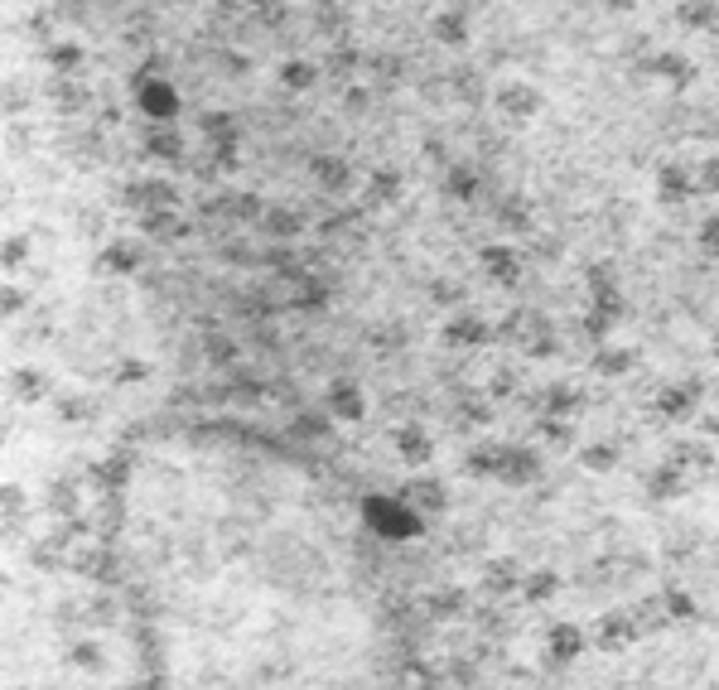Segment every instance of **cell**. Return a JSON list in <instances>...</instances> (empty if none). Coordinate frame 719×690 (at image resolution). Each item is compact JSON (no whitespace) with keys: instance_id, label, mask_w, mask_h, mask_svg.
Wrapping results in <instances>:
<instances>
[{"instance_id":"3","label":"cell","mask_w":719,"mask_h":690,"mask_svg":"<svg viewBox=\"0 0 719 690\" xmlns=\"http://www.w3.org/2000/svg\"><path fill=\"white\" fill-rule=\"evenodd\" d=\"M493 107L507 126H526V121H536L541 107H546V97H541V87L536 83H502L493 92Z\"/></svg>"},{"instance_id":"23","label":"cell","mask_w":719,"mask_h":690,"mask_svg":"<svg viewBox=\"0 0 719 690\" xmlns=\"http://www.w3.org/2000/svg\"><path fill=\"white\" fill-rule=\"evenodd\" d=\"M256 227H261L266 237H276V242H290V237H300V232H305V218H300L295 208H266Z\"/></svg>"},{"instance_id":"47","label":"cell","mask_w":719,"mask_h":690,"mask_svg":"<svg viewBox=\"0 0 719 690\" xmlns=\"http://www.w3.org/2000/svg\"><path fill=\"white\" fill-rule=\"evenodd\" d=\"M232 358H237V343H232V338H208V362H213V367H227Z\"/></svg>"},{"instance_id":"2","label":"cell","mask_w":719,"mask_h":690,"mask_svg":"<svg viewBox=\"0 0 719 690\" xmlns=\"http://www.w3.org/2000/svg\"><path fill=\"white\" fill-rule=\"evenodd\" d=\"M131 97H136V111L145 121H174L179 116V87L169 78H155V73H136L131 78Z\"/></svg>"},{"instance_id":"7","label":"cell","mask_w":719,"mask_h":690,"mask_svg":"<svg viewBox=\"0 0 719 690\" xmlns=\"http://www.w3.org/2000/svg\"><path fill=\"white\" fill-rule=\"evenodd\" d=\"M584 647H589V637H584L580 623H551V633H546V662L570 666L584 657Z\"/></svg>"},{"instance_id":"30","label":"cell","mask_w":719,"mask_h":690,"mask_svg":"<svg viewBox=\"0 0 719 690\" xmlns=\"http://www.w3.org/2000/svg\"><path fill=\"white\" fill-rule=\"evenodd\" d=\"M502 454H507V444H478L469 459H464V469L478 473V478H498V473H502Z\"/></svg>"},{"instance_id":"28","label":"cell","mask_w":719,"mask_h":690,"mask_svg":"<svg viewBox=\"0 0 719 690\" xmlns=\"http://www.w3.org/2000/svg\"><path fill=\"white\" fill-rule=\"evenodd\" d=\"M584 406V396H580V387H570V382H555V387H546V401H541V411L546 415H570Z\"/></svg>"},{"instance_id":"58","label":"cell","mask_w":719,"mask_h":690,"mask_svg":"<svg viewBox=\"0 0 719 690\" xmlns=\"http://www.w3.org/2000/svg\"><path fill=\"white\" fill-rule=\"evenodd\" d=\"M715 358H719V333H715Z\"/></svg>"},{"instance_id":"25","label":"cell","mask_w":719,"mask_h":690,"mask_svg":"<svg viewBox=\"0 0 719 690\" xmlns=\"http://www.w3.org/2000/svg\"><path fill=\"white\" fill-rule=\"evenodd\" d=\"M589 367H594L599 377H628V372L637 367V353L633 348H599Z\"/></svg>"},{"instance_id":"57","label":"cell","mask_w":719,"mask_h":690,"mask_svg":"<svg viewBox=\"0 0 719 690\" xmlns=\"http://www.w3.org/2000/svg\"><path fill=\"white\" fill-rule=\"evenodd\" d=\"M126 690H155V686H126Z\"/></svg>"},{"instance_id":"8","label":"cell","mask_w":719,"mask_h":690,"mask_svg":"<svg viewBox=\"0 0 719 690\" xmlns=\"http://www.w3.org/2000/svg\"><path fill=\"white\" fill-rule=\"evenodd\" d=\"M493 338L488 329V319L478 314V309H459V314H449V324H444V343L449 348H483Z\"/></svg>"},{"instance_id":"13","label":"cell","mask_w":719,"mask_h":690,"mask_svg":"<svg viewBox=\"0 0 719 690\" xmlns=\"http://www.w3.org/2000/svg\"><path fill=\"white\" fill-rule=\"evenodd\" d=\"M633 637H637L633 613H618V608H613V613H604V618L594 623V647H599V652H623Z\"/></svg>"},{"instance_id":"1","label":"cell","mask_w":719,"mask_h":690,"mask_svg":"<svg viewBox=\"0 0 719 690\" xmlns=\"http://www.w3.org/2000/svg\"><path fill=\"white\" fill-rule=\"evenodd\" d=\"M362 517L367 526L377 531V536H387V541H406L420 531V517H415V507L406 497H367L362 502Z\"/></svg>"},{"instance_id":"29","label":"cell","mask_w":719,"mask_h":690,"mask_svg":"<svg viewBox=\"0 0 719 690\" xmlns=\"http://www.w3.org/2000/svg\"><path fill=\"white\" fill-rule=\"evenodd\" d=\"M10 391H15V401H44L49 377L39 367H20V372H10Z\"/></svg>"},{"instance_id":"34","label":"cell","mask_w":719,"mask_h":690,"mask_svg":"<svg viewBox=\"0 0 719 690\" xmlns=\"http://www.w3.org/2000/svg\"><path fill=\"white\" fill-rule=\"evenodd\" d=\"M329 430H333L329 411H305V415H295V420H290V435H295V440H324Z\"/></svg>"},{"instance_id":"42","label":"cell","mask_w":719,"mask_h":690,"mask_svg":"<svg viewBox=\"0 0 719 690\" xmlns=\"http://www.w3.org/2000/svg\"><path fill=\"white\" fill-rule=\"evenodd\" d=\"M662 608L671 618H695V599L686 589H662Z\"/></svg>"},{"instance_id":"54","label":"cell","mask_w":719,"mask_h":690,"mask_svg":"<svg viewBox=\"0 0 719 690\" xmlns=\"http://www.w3.org/2000/svg\"><path fill=\"white\" fill-rule=\"evenodd\" d=\"M25 295H20V290H15V285H10V290H5V314H20V309H25Z\"/></svg>"},{"instance_id":"21","label":"cell","mask_w":719,"mask_h":690,"mask_svg":"<svg viewBox=\"0 0 719 690\" xmlns=\"http://www.w3.org/2000/svg\"><path fill=\"white\" fill-rule=\"evenodd\" d=\"M430 39L444 44V49H464V44H469V15H464V10H440V15L430 20Z\"/></svg>"},{"instance_id":"37","label":"cell","mask_w":719,"mask_h":690,"mask_svg":"<svg viewBox=\"0 0 719 690\" xmlns=\"http://www.w3.org/2000/svg\"><path fill=\"white\" fill-rule=\"evenodd\" d=\"M49 63L58 73H73V68H83V49L73 39H58V44H49Z\"/></svg>"},{"instance_id":"49","label":"cell","mask_w":719,"mask_h":690,"mask_svg":"<svg viewBox=\"0 0 719 690\" xmlns=\"http://www.w3.org/2000/svg\"><path fill=\"white\" fill-rule=\"evenodd\" d=\"M430 300L449 309V304H459V300H464V290H459V285H444V280H435V285H430Z\"/></svg>"},{"instance_id":"9","label":"cell","mask_w":719,"mask_h":690,"mask_svg":"<svg viewBox=\"0 0 719 690\" xmlns=\"http://www.w3.org/2000/svg\"><path fill=\"white\" fill-rule=\"evenodd\" d=\"M324 411L333 415V420H362L367 415V396H362L358 382H348V377H338V382H329V391H324Z\"/></svg>"},{"instance_id":"16","label":"cell","mask_w":719,"mask_h":690,"mask_svg":"<svg viewBox=\"0 0 719 690\" xmlns=\"http://www.w3.org/2000/svg\"><path fill=\"white\" fill-rule=\"evenodd\" d=\"M126 203L140 208V213H150V208H179V189L169 179H136L126 189Z\"/></svg>"},{"instance_id":"51","label":"cell","mask_w":719,"mask_h":690,"mask_svg":"<svg viewBox=\"0 0 719 690\" xmlns=\"http://www.w3.org/2000/svg\"><path fill=\"white\" fill-rule=\"evenodd\" d=\"M430 608H435V613H464V594H435Z\"/></svg>"},{"instance_id":"6","label":"cell","mask_w":719,"mask_h":690,"mask_svg":"<svg viewBox=\"0 0 719 690\" xmlns=\"http://www.w3.org/2000/svg\"><path fill=\"white\" fill-rule=\"evenodd\" d=\"M541 473H546V464H541V449H526V444H507L498 483H507V488H526V483H536Z\"/></svg>"},{"instance_id":"53","label":"cell","mask_w":719,"mask_h":690,"mask_svg":"<svg viewBox=\"0 0 719 690\" xmlns=\"http://www.w3.org/2000/svg\"><path fill=\"white\" fill-rule=\"evenodd\" d=\"M145 377H150L145 362H126V367H121V382H145Z\"/></svg>"},{"instance_id":"31","label":"cell","mask_w":719,"mask_h":690,"mask_svg":"<svg viewBox=\"0 0 719 690\" xmlns=\"http://www.w3.org/2000/svg\"><path fill=\"white\" fill-rule=\"evenodd\" d=\"M280 83L290 87V92H309V87L319 83V68L309 58H290V63H280Z\"/></svg>"},{"instance_id":"48","label":"cell","mask_w":719,"mask_h":690,"mask_svg":"<svg viewBox=\"0 0 719 690\" xmlns=\"http://www.w3.org/2000/svg\"><path fill=\"white\" fill-rule=\"evenodd\" d=\"M700 194H719V155L700 165Z\"/></svg>"},{"instance_id":"50","label":"cell","mask_w":719,"mask_h":690,"mask_svg":"<svg viewBox=\"0 0 719 690\" xmlns=\"http://www.w3.org/2000/svg\"><path fill=\"white\" fill-rule=\"evenodd\" d=\"M25 256H29V242L25 237H10V242H5V271H15Z\"/></svg>"},{"instance_id":"22","label":"cell","mask_w":719,"mask_h":690,"mask_svg":"<svg viewBox=\"0 0 719 690\" xmlns=\"http://www.w3.org/2000/svg\"><path fill=\"white\" fill-rule=\"evenodd\" d=\"M522 565L512 560V555H498V560H488V570H483V584H488V594H512V589H522Z\"/></svg>"},{"instance_id":"52","label":"cell","mask_w":719,"mask_h":690,"mask_svg":"<svg viewBox=\"0 0 719 690\" xmlns=\"http://www.w3.org/2000/svg\"><path fill=\"white\" fill-rule=\"evenodd\" d=\"M512 387H517V377H512V372H498V377L488 382V391H493V396H512Z\"/></svg>"},{"instance_id":"26","label":"cell","mask_w":719,"mask_h":690,"mask_svg":"<svg viewBox=\"0 0 719 690\" xmlns=\"http://www.w3.org/2000/svg\"><path fill=\"white\" fill-rule=\"evenodd\" d=\"M676 20L686 29H719V5L715 0H681V5H676Z\"/></svg>"},{"instance_id":"40","label":"cell","mask_w":719,"mask_h":690,"mask_svg":"<svg viewBox=\"0 0 719 690\" xmlns=\"http://www.w3.org/2000/svg\"><path fill=\"white\" fill-rule=\"evenodd\" d=\"M498 218L512 227V232H526L531 227V213H526V203H517V194H507V203H498Z\"/></svg>"},{"instance_id":"24","label":"cell","mask_w":719,"mask_h":690,"mask_svg":"<svg viewBox=\"0 0 719 690\" xmlns=\"http://www.w3.org/2000/svg\"><path fill=\"white\" fill-rule=\"evenodd\" d=\"M198 131L213 140V145H237V140H242V131H237V116H232V111H203Z\"/></svg>"},{"instance_id":"39","label":"cell","mask_w":719,"mask_h":690,"mask_svg":"<svg viewBox=\"0 0 719 690\" xmlns=\"http://www.w3.org/2000/svg\"><path fill=\"white\" fill-rule=\"evenodd\" d=\"M73 666H83V671H107V652L97 647V642H73Z\"/></svg>"},{"instance_id":"19","label":"cell","mask_w":719,"mask_h":690,"mask_svg":"<svg viewBox=\"0 0 719 690\" xmlns=\"http://www.w3.org/2000/svg\"><path fill=\"white\" fill-rule=\"evenodd\" d=\"M396 454H401L411 469H425V464L435 459V440H430V430H425V425H401V430H396Z\"/></svg>"},{"instance_id":"38","label":"cell","mask_w":719,"mask_h":690,"mask_svg":"<svg viewBox=\"0 0 719 690\" xmlns=\"http://www.w3.org/2000/svg\"><path fill=\"white\" fill-rule=\"evenodd\" d=\"M676 464H681V469H686V464L715 469V449H710V444H700V440H686V444H676Z\"/></svg>"},{"instance_id":"4","label":"cell","mask_w":719,"mask_h":690,"mask_svg":"<svg viewBox=\"0 0 719 690\" xmlns=\"http://www.w3.org/2000/svg\"><path fill=\"white\" fill-rule=\"evenodd\" d=\"M695 194H700V174H691L681 160H662V165H657V198H662L666 208L691 203Z\"/></svg>"},{"instance_id":"43","label":"cell","mask_w":719,"mask_h":690,"mask_svg":"<svg viewBox=\"0 0 719 690\" xmlns=\"http://www.w3.org/2000/svg\"><path fill=\"white\" fill-rule=\"evenodd\" d=\"M613 324H618L613 314H604V309H594V304H589V314H584V333H589L594 343H604V338H609V329H613Z\"/></svg>"},{"instance_id":"44","label":"cell","mask_w":719,"mask_h":690,"mask_svg":"<svg viewBox=\"0 0 719 690\" xmlns=\"http://www.w3.org/2000/svg\"><path fill=\"white\" fill-rule=\"evenodd\" d=\"M454 420H459V425H488V420H493V411H488V401H459Z\"/></svg>"},{"instance_id":"46","label":"cell","mask_w":719,"mask_h":690,"mask_svg":"<svg viewBox=\"0 0 719 690\" xmlns=\"http://www.w3.org/2000/svg\"><path fill=\"white\" fill-rule=\"evenodd\" d=\"M700 251H705V256H719V213H710V218L700 222Z\"/></svg>"},{"instance_id":"41","label":"cell","mask_w":719,"mask_h":690,"mask_svg":"<svg viewBox=\"0 0 719 690\" xmlns=\"http://www.w3.org/2000/svg\"><path fill=\"white\" fill-rule=\"evenodd\" d=\"M58 420H87V415L97 411V401H87V396H58Z\"/></svg>"},{"instance_id":"17","label":"cell","mask_w":719,"mask_h":690,"mask_svg":"<svg viewBox=\"0 0 719 690\" xmlns=\"http://www.w3.org/2000/svg\"><path fill=\"white\" fill-rule=\"evenodd\" d=\"M401 497L411 502L415 512H444V507H449V493H444V483L435 473H415L411 483L401 488Z\"/></svg>"},{"instance_id":"55","label":"cell","mask_w":719,"mask_h":690,"mask_svg":"<svg viewBox=\"0 0 719 690\" xmlns=\"http://www.w3.org/2000/svg\"><path fill=\"white\" fill-rule=\"evenodd\" d=\"M604 5H609V10H618V15H628V10H637L642 0H604Z\"/></svg>"},{"instance_id":"10","label":"cell","mask_w":719,"mask_h":690,"mask_svg":"<svg viewBox=\"0 0 719 690\" xmlns=\"http://www.w3.org/2000/svg\"><path fill=\"white\" fill-rule=\"evenodd\" d=\"M140 261H145L140 242H131V237H111L107 247H102V256H97V271H107V276H136Z\"/></svg>"},{"instance_id":"56","label":"cell","mask_w":719,"mask_h":690,"mask_svg":"<svg viewBox=\"0 0 719 690\" xmlns=\"http://www.w3.org/2000/svg\"><path fill=\"white\" fill-rule=\"evenodd\" d=\"M700 425H705V435H710V440H719V415H705Z\"/></svg>"},{"instance_id":"15","label":"cell","mask_w":719,"mask_h":690,"mask_svg":"<svg viewBox=\"0 0 719 690\" xmlns=\"http://www.w3.org/2000/svg\"><path fill=\"white\" fill-rule=\"evenodd\" d=\"M145 155H150V160H165V165H179V160H184L179 126H174V121H160V126L150 121V126H145Z\"/></svg>"},{"instance_id":"11","label":"cell","mask_w":719,"mask_h":690,"mask_svg":"<svg viewBox=\"0 0 719 690\" xmlns=\"http://www.w3.org/2000/svg\"><path fill=\"white\" fill-rule=\"evenodd\" d=\"M440 189L454 198V203H478V198H483V169L469 165V160H454V165L444 169Z\"/></svg>"},{"instance_id":"35","label":"cell","mask_w":719,"mask_h":690,"mask_svg":"<svg viewBox=\"0 0 719 690\" xmlns=\"http://www.w3.org/2000/svg\"><path fill=\"white\" fill-rule=\"evenodd\" d=\"M536 435L546 444H555V449H570V444H575V425H570L565 415H541V420H536Z\"/></svg>"},{"instance_id":"14","label":"cell","mask_w":719,"mask_h":690,"mask_svg":"<svg viewBox=\"0 0 719 690\" xmlns=\"http://www.w3.org/2000/svg\"><path fill=\"white\" fill-rule=\"evenodd\" d=\"M642 73H647V78H666L671 87H691L695 83V63L686 54H676V49L652 54L647 63H642Z\"/></svg>"},{"instance_id":"36","label":"cell","mask_w":719,"mask_h":690,"mask_svg":"<svg viewBox=\"0 0 719 690\" xmlns=\"http://www.w3.org/2000/svg\"><path fill=\"white\" fill-rule=\"evenodd\" d=\"M580 464L589 473H613L618 469V444H589V449H580Z\"/></svg>"},{"instance_id":"20","label":"cell","mask_w":719,"mask_h":690,"mask_svg":"<svg viewBox=\"0 0 719 690\" xmlns=\"http://www.w3.org/2000/svg\"><path fill=\"white\" fill-rule=\"evenodd\" d=\"M483 271L498 280V285H517V276H522V251L507 247V242L483 247Z\"/></svg>"},{"instance_id":"18","label":"cell","mask_w":719,"mask_h":690,"mask_svg":"<svg viewBox=\"0 0 719 690\" xmlns=\"http://www.w3.org/2000/svg\"><path fill=\"white\" fill-rule=\"evenodd\" d=\"M309 179H314L324 194H343V189L353 184V165H348L343 155H314V160H309Z\"/></svg>"},{"instance_id":"27","label":"cell","mask_w":719,"mask_h":690,"mask_svg":"<svg viewBox=\"0 0 719 690\" xmlns=\"http://www.w3.org/2000/svg\"><path fill=\"white\" fill-rule=\"evenodd\" d=\"M560 589H565V580H560L555 570H531V575L522 580V599L526 604H546V599H555Z\"/></svg>"},{"instance_id":"5","label":"cell","mask_w":719,"mask_h":690,"mask_svg":"<svg viewBox=\"0 0 719 690\" xmlns=\"http://www.w3.org/2000/svg\"><path fill=\"white\" fill-rule=\"evenodd\" d=\"M700 396H705V387H700V377H691V382H681V387L657 391V396H652V411L676 425V420H691L695 406H700Z\"/></svg>"},{"instance_id":"33","label":"cell","mask_w":719,"mask_h":690,"mask_svg":"<svg viewBox=\"0 0 719 690\" xmlns=\"http://www.w3.org/2000/svg\"><path fill=\"white\" fill-rule=\"evenodd\" d=\"M396 198H401V174H396V169H372L367 203H396Z\"/></svg>"},{"instance_id":"12","label":"cell","mask_w":719,"mask_h":690,"mask_svg":"<svg viewBox=\"0 0 719 690\" xmlns=\"http://www.w3.org/2000/svg\"><path fill=\"white\" fill-rule=\"evenodd\" d=\"M681 493H686L681 464H657V469L642 473V497H647V502H676Z\"/></svg>"},{"instance_id":"45","label":"cell","mask_w":719,"mask_h":690,"mask_svg":"<svg viewBox=\"0 0 719 690\" xmlns=\"http://www.w3.org/2000/svg\"><path fill=\"white\" fill-rule=\"evenodd\" d=\"M92 478H97V483H111V488H121V483H126V459H107V464H97Z\"/></svg>"},{"instance_id":"32","label":"cell","mask_w":719,"mask_h":690,"mask_svg":"<svg viewBox=\"0 0 719 690\" xmlns=\"http://www.w3.org/2000/svg\"><path fill=\"white\" fill-rule=\"evenodd\" d=\"M358 63H362V54L353 49V39H338V44L329 49V73H333V83H348Z\"/></svg>"}]
</instances>
